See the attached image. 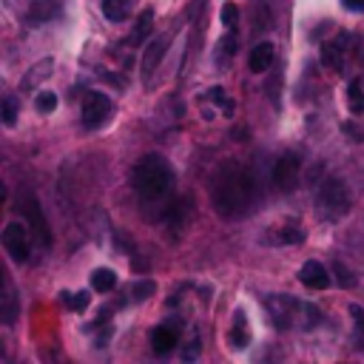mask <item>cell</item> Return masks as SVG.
Segmentation results:
<instances>
[{
	"label": "cell",
	"instance_id": "obj_1",
	"mask_svg": "<svg viewBox=\"0 0 364 364\" xmlns=\"http://www.w3.org/2000/svg\"><path fill=\"white\" fill-rule=\"evenodd\" d=\"M256 199V179L247 168L230 162L222 165V171L213 179V205L222 216H239L245 213Z\"/></svg>",
	"mask_w": 364,
	"mask_h": 364
},
{
	"label": "cell",
	"instance_id": "obj_2",
	"mask_svg": "<svg viewBox=\"0 0 364 364\" xmlns=\"http://www.w3.org/2000/svg\"><path fill=\"white\" fill-rule=\"evenodd\" d=\"M134 188L148 202L165 199L171 193V188H173V171H171V165L162 156H156V154L142 156L136 162V168H134Z\"/></svg>",
	"mask_w": 364,
	"mask_h": 364
},
{
	"label": "cell",
	"instance_id": "obj_3",
	"mask_svg": "<svg viewBox=\"0 0 364 364\" xmlns=\"http://www.w3.org/2000/svg\"><path fill=\"white\" fill-rule=\"evenodd\" d=\"M264 307H267V313H270V321L276 324V327H293V324H299V318H301V301H296V299H290V296H273V299H267L264 301Z\"/></svg>",
	"mask_w": 364,
	"mask_h": 364
},
{
	"label": "cell",
	"instance_id": "obj_4",
	"mask_svg": "<svg viewBox=\"0 0 364 364\" xmlns=\"http://www.w3.org/2000/svg\"><path fill=\"white\" fill-rule=\"evenodd\" d=\"M316 199H318V205H321L330 216H341V213L350 210V193H347V188H344L341 179H327V182L321 185V191H318Z\"/></svg>",
	"mask_w": 364,
	"mask_h": 364
},
{
	"label": "cell",
	"instance_id": "obj_5",
	"mask_svg": "<svg viewBox=\"0 0 364 364\" xmlns=\"http://www.w3.org/2000/svg\"><path fill=\"white\" fill-rule=\"evenodd\" d=\"M3 247L9 250L11 262L23 264L31 256V239H28V228L20 222H9L3 230Z\"/></svg>",
	"mask_w": 364,
	"mask_h": 364
},
{
	"label": "cell",
	"instance_id": "obj_6",
	"mask_svg": "<svg viewBox=\"0 0 364 364\" xmlns=\"http://www.w3.org/2000/svg\"><path fill=\"white\" fill-rule=\"evenodd\" d=\"M299 168H301L299 154H293V151L282 154V156L276 159V165H273V185H276L282 193L293 191L296 182H299Z\"/></svg>",
	"mask_w": 364,
	"mask_h": 364
},
{
	"label": "cell",
	"instance_id": "obj_7",
	"mask_svg": "<svg viewBox=\"0 0 364 364\" xmlns=\"http://www.w3.org/2000/svg\"><path fill=\"white\" fill-rule=\"evenodd\" d=\"M111 111H114V105H111V100L105 94H100V91H88L85 94V100H82V122L88 128L102 125L111 117Z\"/></svg>",
	"mask_w": 364,
	"mask_h": 364
},
{
	"label": "cell",
	"instance_id": "obj_8",
	"mask_svg": "<svg viewBox=\"0 0 364 364\" xmlns=\"http://www.w3.org/2000/svg\"><path fill=\"white\" fill-rule=\"evenodd\" d=\"M299 282L310 290H324V287H330V273L318 259H310L299 267Z\"/></svg>",
	"mask_w": 364,
	"mask_h": 364
},
{
	"label": "cell",
	"instance_id": "obj_9",
	"mask_svg": "<svg viewBox=\"0 0 364 364\" xmlns=\"http://www.w3.org/2000/svg\"><path fill=\"white\" fill-rule=\"evenodd\" d=\"M273 57H276V48H273V43H259V46H253L250 48V57H247V68L253 71V74H262V71H267L270 65H273Z\"/></svg>",
	"mask_w": 364,
	"mask_h": 364
},
{
	"label": "cell",
	"instance_id": "obj_10",
	"mask_svg": "<svg viewBox=\"0 0 364 364\" xmlns=\"http://www.w3.org/2000/svg\"><path fill=\"white\" fill-rule=\"evenodd\" d=\"M165 48H168V37L154 40V43L145 48V54H142V77H145V80H151V74H154V68L159 65V60H162Z\"/></svg>",
	"mask_w": 364,
	"mask_h": 364
},
{
	"label": "cell",
	"instance_id": "obj_11",
	"mask_svg": "<svg viewBox=\"0 0 364 364\" xmlns=\"http://www.w3.org/2000/svg\"><path fill=\"white\" fill-rule=\"evenodd\" d=\"M51 68H54V60H51V57H43V60H40L37 65H31V68H28V74L20 80V88H23V91H28V88L40 85V82L51 74Z\"/></svg>",
	"mask_w": 364,
	"mask_h": 364
},
{
	"label": "cell",
	"instance_id": "obj_12",
	"mask_svg": "<svg viewBox=\"0 0 364 364\" xmlns=\"http://www.w3.org/2000/svg\"><path fill=\"white\" fill-rule=\"evenodd\" d=\"M151 347H154V353H159V355L171 353V350L176 347V330L168 327V324L156 327V330L151 333Z\"/></svg>",
	"mask_w": 364,
	"mask_h": 364
},
{
	"label": "cell",
	"instance_id": "obj_13",
	"mask_svg": "<svg viewBox=\"0 0 364 364\" xmlns=\"http://www.w3.org/2000/svg\"><path fill=\"white\" fill-rule=\"evenodd\" d=\"M347 40H350V34H344L341 31V37L336 40V43H327L324 48H321V60H324V65L327 68H341V57H344V46H347Z\"/></svg>",
	"mask_w": 364,
	"mask_h": 364
},
{
	"label": "cell",
	"instance_id": "obj_14",
	"mask_svg": "<svg viewBox=\"0 0 364 364\" xmlns=\"http://www.w3.org/2000/svg\"><path fill=\"white\" fill-rule=\"evenodd\" d=\"M151 31H154V9H145V11H139V20H136V26H134V31L128 37V46L145 43Z\"/></svg>",
	"mask_w": 364,
	"mask_h": 364
},
{
	"label": "cell",
	"instance_id": "obj_15",
	"mask_svg": "<svg viewBox=\"0 0 364 364\" xmlns=\"http://www.w3.org/2000/svg\"><path fill=\"white\" fill-rule=\"evenodd\" d=\"M228 341H230L236 350H242V347L250 341V330H247V324H245V313H242V310H236V316H233V327L228 330Z\"/></svg>",
	"mask_w": 364,
	"mask_h": 364
},
{
	"label": "cell",
	"instance_id": "obj_16",
	"mask_svg": "<svg viewBox=\"0 0 364 364\" xmlns=\"http://www.w3.org/2000/svg\"><path fill=\"white\" fill-rule=\"evenodd\" d=\"M131 11H134V3L131 0H102V14L111 23H122Z\"/></svg>",
	"mask_w": 364,
	"mask_h": 364
},
{
	"label": "cell",
	"instance_id": "obj_17",
	"mask_svg": "<svg viewBox=\"0 0 364 364\" xmlns=\"http://www.w3.org/2000/svg\"><path fill=\"white\" fill-rule=\"evenodd\" d=\"M114 284H117V273H114V270L97 267V270L91 273V287H94L97 293H108V290H114Z\"/></svg>",
	"mask_w": 364,
	"mask_h": 364
},
{
	"label": "cell",
	"instance_id": "obj_18",
	"mask_svg": "<svg viewBox=\"0 0 364 364\" xmlns=\"http://www.w3.org/2000/svg\"><path fill=\"white\" fill-rule=\"evenodd\" d=\"M199 353H202V341H199V333L193 330L191 338H188L185 347H182V364H193V361L199 358Z\"/></svg>",
	"mask_w": 364,
	"mask_h": 364
},
{
	"label": "cell",
	"instance_id": "obj_19",
	"mask_svg": "<svg viewBox=\"0 0 364 364\" xmlns=\"http://www.w3.org/2000/svg\"><path fill=\"white\" fill-rule=\"evenodd\" d=\"M347 102H350V111L353 114H364V91L358 82H350L347 85Z\"/></svg>",
	"mask_w": 364,
	"mask_h": 364
},
{
	"label": "cell",
	"instance_id": "obj_20",
	"mask_svg": "<svg viewBox=\"0 0 364 364\" xmlns=\"http://www.w3.org/2000/svg\"><path fill=\"white\" fill-rule=\"evenodd\" d=\"M28 219H31L34 230L40 233V239H43V242H48V225L43 222V216H40V208H37V202H34V199L28 202Z\"/></svg>",
	"mask_w": 364,
	"mask_h": 364
},
{
	"label": "cell",
	"instance_id": "obj_21",
	"mask_svg": "<svg viewBox=\"0 0 364 364\" xmlns=\"http://www.w3.org/2000/svg\"><path fill=\"white\" fill-rule=\"evenodd\" d=\"M34 108H37L40 114H51V111L57 108V94H54V91H40V94L34 97Z\"/></svg>",
	"mask_w": 364,
	"mask_h": 364
},
{
	"label": "cell",
	"instance_id": "obj_22",
	"mask_svg": "<svg viewBox=\"0 0 364 364\" xmlns=\"http://www.w3.org/2000/svg\"><path fill=\"white\" fill-rule=\"evenodd\" d=\"M154 290H156V284H154L151 279H142V282H136V284L131 287V299H134V301H145L148 296H154Z\"/></svg>",
	"mask_w": 364,
	"mask_h": 364
},
{
	"label": "cell",
	"instance_id": "obj_23",
	"mask_svg": "<svg viewBox=\"0 0 364 364\" xmlns=\"http://www.w3.org/2000/svg\"><path fill=\"white\" fill-rule=\"evenodd\" d=\"M222 23H225L230 31L236 28V23H239V9H236L233 3H225V6H222Z\"/></svg>",
	"mask_w": 364,
	"mask_h": 364
},
{
	"label": "cell",
	"instance_id": "obj_24",
	"mask_svg": "<svg viewBox=\"0 0 364 364\" xmlns=\"http://www.w3.org/2000/svg\"><path fill=\"white\" fill-rule=\"evenodd\" d=\"M3 122L6 125H14L17 122V100L14 97H6L3 100Z\"/></svg>",
	"mask_w": 364,
	"mask_h": 364
},
{
	"label": "cell",
	"instance_id": "obj_25",
	"mask_svg": "<svg viewBox=\"0 0 364 364\" xmlns=\"http://www.w3.org/2000/svg\"><path fill=\"white\" fill-rule=\"evenodd\" d=\"M208 97H210V100H216V102L222 105V111H225V114H230V111H233V102L225 97V91H222V88H210V91H208Z\"/></svg>",
	"mask_w": 364,
	"mask_h": 364
},
{
	"label": "cell",
	"instance_id": "obj_26",
	"mask_svg": "<svg viewBox=\"0 0 364 364\" xmlns=\"http://www.w3.org/2000/svg\"><path fill=\"white\" fill-rule=\"evenodd\" d=\"M88 299H91L88 293H71V296L65 293V304H68L71 310H82V307L88 304Z\"/></svg>",
	"mask_w": 364,
	"mask_h": 364
},
{
	"label": "cell",
	"instance_id": "obj_27",
	"mask_svg": "<svg viewBox=\"0 0 364 364\" xmlns=\"http://www.w3.org/2000/svg\"><path fill=\"white\" fill-rule=\"evenodd\" d=\"M336 273H338V284H341V287H353V284H355V279L350 276V270H347L341 262H336Z\"/></svg>",
	"mask_w": 364,
	"mask_h": 364
},
{
	"label": "cell",
	"instance_id": "obj_28",
	"mask_svg": "<svg viewBox=\"0 0 364 364\" xmlns=\"http://www.w3.org/2000/svg\"><path fill=\"white\" fill-rule=\"evenodd\" d=\"M353 313L358 316V347L364 350V316H361V310H358V307H353Z\"/></svg>",
	"mask_w": 364,
	"mask_h": 364
},
{
	"label": "cell",
	"instance_id": "obj_29",
	"mask_svg": "<svg viewBox=\"0 0 364 364\" xmlns=\"http://www.w3.org/2000/svg\"><path fill=\"white\" fill-rule=\"evenodd\" d=\"M350 9H364V0H344Z\"/></svg>",
	"mask_w": 364,
	"mask_h": 364
}]
</instances>
